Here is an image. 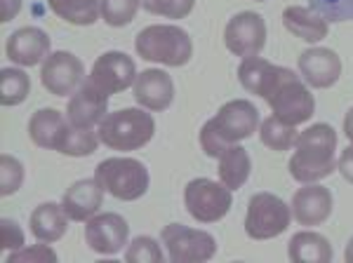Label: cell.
Listing matches in <instances>:
<instances>
[{
    "label": "cell",
    "instance_id": "cell-1",
    "mask_svg": "<svg viewBox=\"0 0 353 263\" xmlns=\"http://www.w3.org/2000/svg\"><path fill=\"white\" fill-rule=\"evenodd\" d=\"M238 80L250 94L261 96L271 106L273 116L294 127L311 120L316 111V99L292 68L250 56L238 66Z\"/></svg>",
    "mask_w": 353,
    "mask_h": 263
},
{
    "label": "cell",
    "instance_id": "cell-2",
    "mask_svg": "<svg viewBox=\"0 0 353 263\" xmlns=\"http://www.w3.org/2000/svg\"><path fill=\"white\" fill-rule=\"evenodd\" d=\"M294 156L290 158V174L299 184H318L334 174L337 132L327 123H316L297 134Z\"/></svg>",
    "mask_w": 353,
    "mask_h": 263
},
{
    "label": "cell",
    "instance_id": "cell-3",
    "mask_svg": "<svg viewBox=\"0 0 353 263\" xmlns=\"http://www.w3.org/2000/svg\"><path fill=\"white\" fill-rule=\"evenodd\" d=\"M259 129V111L252 101L233 99L210 118L201 129V146L208 158H221V153L233 144L250 139Z\"/></svg>",
    "mask_w": 353,
    "mask_h": 263
},
{
    "label": "cell",
    "instance_id": "cell-4",
    "mask_svg": "<svg viewBox=\"0 0 353 263\" xmlns=\"http://www.w3.org/2000/svg\"><path fill=\"white\" fill-rule=\"evenodd\" d=\"M97 134L101 144L109 146L111 151L130 153L149 144L156 134V123L151 113H146V108H121V111L106 113Z\"/></svg>",
    "mask_w": 353,
    "mask_h": 263
},
{
    "label": "cell",
    "instance_id": "cell-5",
    "mask_svg": "<svg viewBox=\"0 0 353 263\" xmlns=\"http://www.w3.org/2000/svg\"><path fill=\"white\" fill-rule=\"evenodd\" d=\"M134 50L144 61H156L163 66H186L193 54L189 33L174 24H153L137 33Z\"/></svg>",
    "mask_w": 353,
    "mask_h": 263
},
{
    "label": "cell",
    "instance_id": "cell-6",
    "mask_svg": "<svg viewBox=\"0 0 353 263\" xmlns=\"http://www.w3.org/2000/svg\"><path fill=\"white\" fill-rule=\"evenodd\" d=\"M94 179L104 188V193H109V196L118 200H125V202L144 198L151 184L146 165L134 158L101 160L94 169Z\"/></svg>",
    "mask_w": 353,
    "mask_h": 263
},
{
    "label": "cell",
    "instance_id": "cell-7",
    "mask_svg": "<svg viewBox=\"0 0 353 263\" xmlns=\"http://www.w3.org/2000/svg\"><path fill=\"white\" fill-rule=\"evenodd\" d=\"M292 221V211L273 193H257L250 198L245 233L252 240H271L285 233Z\"/></svg>",
    "mask_w": 353,
    "mask_h": 263
},
{
    "label": "cell",
    "instance_id": "cell-8",
    "mask_svg": "<svg viewBox=\"0 0 353 263\" xmlns=\"http://www.w3.org/2000/svg\"><path fill=\"white\" fill-rule=\"evenodd\" d=\"M184 204L198 224H217L229 214L233 204L231 188L221 181L217 184L212 179H193L184 188Z\"/></svg>",
    "mask_w": 353,
    "mask_h": 263
},
{
    "label": "cell",
    "instance_id": "cell-9",
    "mask_svg": "<svg viewBox=\"0 0 353 263\" xmlns=\"http://www.w3.org/2000/svg\"><path fill=\"white\" fill-rule=\"evenodd\" d=\"M163 244L168 247V256L172 263H201L210 261L217 254V242L208 231L170 224L161 233Z\"/></svg>",
    "mask_w": 353,
    "mask_h": 263
},
{
    "label": "cell",
    "instance_id": "cell-10",
    "mask_svg": "<svg viewBox=\"0 0 353 263\" xmlns=\"http://www.w3.org/2000/svg\"><path fill=\"white\" fill-rule=\"evenodd\" d=\"M137 76L139 73H137L132 56H128L125 52H104L101 56H97L88 83L94 85L101 94L113 96L132 87Z\"/></svg>",
    "mask_w": 353,
    "mask_h": 263
},
{
    "label": "cell",
    "instance_id": "cell-11",
    "mask_svg": "<svg viewBox=\"0 0 353 263\" xmlns=\"http://www.w3.org/2000/svg\"><path fill=\"white\" fill-rule=\"evenodd\" d=\"M224 43L226 50L236 56L250 59L259 56L266 45V24L257 12H241L231 17L224 28Z\"/></svg>",
    "mask_w": 353,
    "mask_h": 263
},
{
    "label": "cell",
    "instance_id": "cell-12",
    "mask_svg": "<svg viewBox=\"0 0 353 263\" xmlns=\"http://www.w3.org/2000/svg\"><path fill=\"white\" fill-rule=\"evenodd\" d=\"M85 78V66L76 54L71 52H52L43 61L41 83L50 94L54 96H68L81 87Z\"/></svg>",
    "mask_w": 353,
    "mask_h": 263
},
{
    "label": "cell",
    "instance_id": "cell-13",
    "mask_svg": "<svg viewBox=\"0 0 353 263\" xmlns=\"http://www.w3.org/2000/svg\"><path fill=\"white\" fill-rule=\"evenodd\" d=\"M130 226L116 211L109 214H94L85 226V242L97 254L113 256L128 244Z\"/></svg>",
    "mask_w": 353,
    "mask_h": 263
},
{
    "label": "cell",
    "instance_id": "cell-14",
    "mask_svg": "<svg viewBox=\"0 0 353 263\" xmlns=\"http://www.w3.org/2000/svg\"><path fill=\"white\" fill-rule=\"evenodd\" d=\"M299 73L309 87L327 90L341 76V59L330 48H311L299 56Z\"/></svg>",
    "mask_w": 353,
    "mask_h": 263
},
{
    "label": "cell",
    "instance_id": "cell-15",
    "mask_svg": "<svg viewBox=\"0 0 353 263\" xmlns=\"http://www.w3.org/2000/svg\"><path fill=\"white\" fill-rule=\"evenodd\" d=\"M106 106H109V96L101 94L94 85H90L88 80L71 94L66 106V118L71 125L83 129H94V125H99L106 118Z\"/></svg>",
    "mask_w": 353,
    "mask_h": 263
},
{
    "label": "cell",
    "instance_id": "cell-16",
    "mask_svg": "<svg viewBox=\"0 0 353 263\" xmlns=\"http://www.w3.org/2000/svg\"><path fill=\"white\" fill-rule=\"evenodd\" d=\"M137 104L146 111H165L174 101V83L161 68H146L132 85Z\"/></svg>",
    "mask_w": 353,
    "mask_h": 263
},
{
    "label": "cell",
    "instance_id": "cell-17",
    "mask_svg": "<svg viewBox=\"0 0 353 263\" xmlns=\"http://www.w3.org/2000/svg\"><path fill=\"white\" fill-rule=\"evenodd\" d=\"M332 214V193L321 184H306L292 196V216L299 226H321Z\"/></svg>",
    "mask_w": 353,
    "mask_h": 263
},
{
    "label": "cell",
    "instance_id": "cell-18",
    "mask_svg": "<svg viewBox=\"0 0 353 263\" xmlns=\"http://www.w3.org/2000/svg\"><path fill=\"white\" fill-rule=\"evenodd\" d=\"M8 59L19 66H36L50 56V38L38 26H21L17 28L5 45Z\"/></svg>",
    "mask_w": 353,
    "mask_h": 263
},
{
    "label": "cell",
    "instance_id": "cell-19",
    "mask_svg": "<svg viewBox=\"0 0 353 263\" xmlns=\"http://www.w3.org/2000/svg\"><path fill=\"white\" fill-rule=\"evenodd\" d=\"M68 127H71L68 118L61 116L57 108H41L28 120V136L36 146L59 153L66 141Z\"/></svg>",
    "mask_w": 353,
    "mask_h": 263
},
{
    "label": "cell",
    "instance_id": "cell-20",
    "mask_svg": "<svg viewBox=\"0 0 353 263\" xmlns=\"http://www.w3.org/2000/svg\"><path fill=\"white\" fill-rule=\"evenodd\" d=\"M104 202V188L97 184V179H81L64 193L61 207L71 221H90L99 211Z\"/></svg>",
    "mask_w": 353,
    "mask_h": 263
},
{
    "label": "cell",
    "instance_id": "cell-21",
    "mask_svg": "<svg viewBox=\"0 0 353 263\" xmlns=\"http://www.w3.org/2000/svg\"><path fill=\"white\" fill-rule=\"evenodd\" d=\"M283 26L292 36H297L306 43H321L330 33V21L313 8H301V5H290L283 12Z\"/></svg>",
    "mask_w": 353,
    "mask_h": 263
},
{
    "label": "cell",
    "instance_id": "cell-22",
    "mask_svg": "<svg viewBox=\"0 0 353 263\" xmlns=\"http://www.w3.org/2000/svg\"><path fill=\"white\" fill-rule=\"evenodd\" d=\"M66 211L61 204L54 202H43L33 209L31 219H28V226H31V233L36 240L41 242H57L66 235Z\"/></svg>",
    "mask_w": 353,
    "mask_h": 263
},
{
    "label": "cell",
    "instance_id": "cell-23",
    "mask_svg": "<svg viewBox=\"0 0 353 263\" xmlns=\"http://www.w3.org/2000/svg\"><path fill=\"white\" fill-rule=\"evenodd\" d=\"M250 171H252V160H250L248 151L241 144H233L221 153L219 158V181L231 191H238L241 186L248 184Z\"/></svg>",
    "mask_w": 353,
    "mask_h": 263
},
{
    "label": "cell",
    "instance_id": "cell-24",
    "mask_svg": "<svg viewBox=\"0 0 353 263\" xmlns=\"http://www.w3.org/2000/svg\"><path fill=\"white\" fill-rule=\"evenodd\" d=\"M288 254L292 261L304 263H330L332 261V247H330L327 238L321 233L301 231L297 235L290 238Z\"/></svg>",
    "mask_w": 353,
    "mask_h": 263
},
{
    "label": "cell",
    "instance_id": "cell-25",
    "mask_svg": "<svg viewBox=\"0 0 353 263\" xmlns=\"http://www.w3.org/2000/svg\"><path fill=\"white\" fill-rule=\"evenodd\" d=\"M50 10L73 26H92L101 14V0H48Z\"/></svg>",
    "mask_w": 353,
    "mask_h": 263
},
{
    "label": "cell",
    "instance_id": "cell-26",
    "mask_svg": "<svg viewBox=\"0 0 353 263\" xmlns=\"http://www.w3.org/2000/svg\"><path fill=\"white\" fill-rule=\"evenodd\" d=\"M31 92V80L21 68H3L0 71V104L19 106Z\"/></svg>",
    "mask_w": 353,
    "mask_h": 263
},
{
    "label": "cell",
    "instance_id": "cell-27",
    "mask_svg": "<svg viewBox=\"0 0 353 263\" xmlns=\"http://www.w3.org/2000/svg\"><path fill=\"white\" fill-rule=\"evenodd\" d=\"M259 136H261V144L271 151H290L297 141V132H294V125L283 123L281 118L271 116L266 118L264 123L259 125Z\"/></svg>",
    "mask_w": 353,
    "mask_h": 263
},
{
    "label": "cell",
    "instance_id": "cell-28",
    "mask_svg": "<svg viewBox=\"0 0 353 263\" xmlns=\"http://www.w3.org/2000/svg\"><path fill=\"white\" fill-rule=\"evenodd\" d=\"M99 146V134L94 129H83L71 125L66 134V141L61 146V156H71V158H85V156H92Z\"/></svg>",
    "mask_w": 353,
    "mask_h": 263
},
{
    "label": "cell",
    "instance_id": "cell-29",
    "mask_svg": "<svg viewBox=\"0 0 353 263\" xmlns=\"http://www.w3.org/2000/svg\"><path fill=\"white\" fill-rule=\"evenodd\" d=\"M139 0H101V19L109 26L123 28L134 19Z\"/></svg>",
    "mask_w": 353,
    "mask_h": 263
},
{
    "label": "cell",
    "instance_id": "cell-30",
    "mask_svg": "<svg viewBox=\"0 0 353 263\" xmlns=\"http://www.w3.org/2000/svg\"><path fill=\"white\" fill-rule=\"evenodd\" d=\"M139 5L151 14L165 19H184L193 12L196 0H139Z\"/></svg>",
    "mask_w": 353,
    "mask_h": 263
},
{
    "label": "cell",
    "instance_id": "cell-31",
    "mask_svg": "<svg viewBox=\"0 0 353 263\" xmlns=\"http://www.w3.org/2000/svg\"><path fill=\"white\" fill-rule=\"evenodd\" d=\"M21 184H24V165L17 158L5 153V156L0 158V193L8 198L19 191Z\"/></svg>",
    "mask_w": 353,
    "mask_h": 263
},
{
    "label": "cell",
    "instance_id": "cell-32",
    "mask_svg": "<svg viewBox=\"0 0 353 263\" xmlns=\"http://www.w3.org/2000/svg\"><path fill=\"white\" fill-rule=\"evenodd\" d=\"M125 259L134 261V263H161L165 256H163L161 244H158L156 240L146 238V235H139V238H134L132 244L128 247Z\"/></svg>",
    "mask_w": 353,
    "mask_h": 263
},
{
    "label": "cell",
    "instance_id": "cell-33",
    "mask_svg": "<svg viewBox=\"0 0 353 263\" xmlns=\"http://www.w3.org/2000/svg\"><path fill=\"white\" fill-rule=\"evenodd\" d=\"M311 8L334 24L353 21V0H311Z\"/></svg>",
    "mask_w": 353,
    "mask_h": 263
},
{
    "label": "cell",
    "instance_id": "cell-34",
    "mask_svg": "<svg viewBox=\"0 0 353 263\" xmlns=\"http://www.w3.org/2000/svg\"><path fill=\"white\" fill-rule=\"evenodd\" d=\"M21 261L54 263L57 254H54V249H50L48 242H45V244H36V247H21V249H17L8 256V263H21Z\"/></svg>",
    "mask_w": 353,
    "mask_h": 263
},
{
    "label": "cell",
    "instance_id": "cell-35",
    "mask_svg": "<svg viewBox=\"0 0 353 263\" xmlns=\"http://www.w3.org/2000/svg\"><path fill=\"white\" fill-rule=\"evenodd\" d=\"M0 247L5 251H17L24 247V231L12 219L0 221Z\"/></svg>",
    "mask_w": 353,
    "mask_h": 263
},
{
    "label": "cell",
    "instance_id": "cell-36",
    "mask_svg": "<svg viewBox=\"0 0 353 263\" xmlns=\"http://www.w3.org/2000/svg\"><path fill=\"white\" fill-rule=\"evenodd\" d=\"M337 169L341 171V176H344L349 184H353V144L346 146L344 151H341L339 156V162H337Z\"/></svg>",
    "mask_w": 353,
    "mask_h": 263
},
{
    "label": "cell",
    "instance_id": "cell-37",
    "mask_svg": "<svg viewBox=\"0 0 353 263\" xmlns=\"http://www.w3.org/2000/svg\"><path fill=\"white\" fill-rule=\"evenodd\" d=\"M21 12V0H0V21L8 24Z\"/></svg>",
    "mask_w": 353,
    "mask_h": 263
},
{
    "label": "cell",
    "instance_id": "cell-38",
    "mask_svg": "<svg viewBox=\"0 0 353 263\" xmlns=\"http://www.w3.org/2000/svg\"><path fill=\"white\" fill-rule=\"evenodd\" d=\"M344 134H346V139L353 144V108L346 113V118H344Z\"/></svg>",
    "mask_w": 353,
    "mask_h": 263
},
{
    "label": "cell",
    "instance_id": "cell-39",
    "mask_svg": "<svg viewBox=\"0 0 353 263\" xmlns=\"http://www.w3.org/2000/svg\"><path fill=\"white\" fill-rule=\"evenodd\" d=\"M346 263H353V238L349 240V244H346V254H344Z\"/></svg>",
    "mask_w": 353,
    "mask_h": 263
},
{
    "label": "cell",
    "instance_id": "cell-40",
    "mask_svg": "<svg viewBox=\"0 0 353 263\" xmlns=\"http://www.w3.org/2000/svg\"><path fill=\"white\" fill-rule=\"evenodd\" d=\"M254 3H264V0H254Z\"/></svg>",
    "mask_w": 353,
    "mask_h": 263
}]
</instances>
